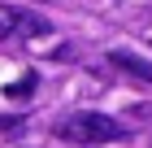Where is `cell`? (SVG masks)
<instances>
[{
    "mask_svg": "<svg viewBox=\"0 0 152 148\" xmlns=\"http://www.w3.org/2000/svg\"><path fill=\"white\" fill-rule=\"evenodd\" d=\"M57 135L70 139V144H109V139L126 135V126L113 122V118H104V113H78V118H70V122H61Z\"/></svg>",
    "mask_w": 152,
    "mask_h": 148,
    "instance_id": "cell-1",
    "label": "cell"
},
{
    "mask_svg": "<svg viewBox=\"0 0 152 148\" xmlns=\"http://www.w3.org/2000/svg\"><path fill=\"white\" fill-rule=\"evenodd\" d=\"M48 31H52L48 18L31 13L26 4H4L0 9V35L4 39H13V35H48Z\"/></svg>",
    "mask_w": 152,
    "mask_h": 148,
    "instance_id": "cell-2",
    "label": "cell"
},
{
    "mask_svg": "<svg viewBox=\"0 0 152 148\" xmlns=\"http://www.w3.org/2000/svg\"><path fill=\"white\" fill-rule=\"evenodd\" d=\"M109 61H113L126 79H135V83H152V61H143L139 52H130V48H113V52H109Z\"/></svg>",
    "mask_w": 152,
    "mask_h": 148,
    "instance_id": "cell-3",
    "label": "cell"
}]
</instances>
